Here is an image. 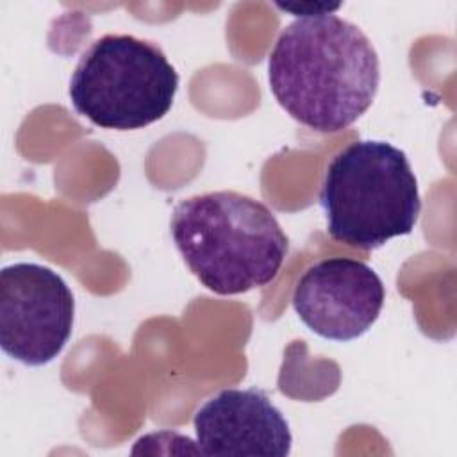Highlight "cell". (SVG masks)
Instances as JSON below:
<instances>
[{
  "mask_svg": "<svg viewBox=\"0 0 457 457\" xmlns=\"http://www.w3.org/2000/svg\"><path fill=\"white\" fill-rule=\"evenodd\" d=\"M270 89L298 123L339 132L373 104L380 61L368 36L336 14L296 18L268 55Z\"/></svg>",
  "mask_w": 457,
  "mask_h": 457,
  "instance_id": "1",
  "label": "cell"
},
{
  "mask_svg": "<svg viewBox=\"0 0 457 457\" xmlns=\"http://www.w3.org/2000/svg\"><path fill=\"white\" fill-rule=\"evenodd\" d=\"M171 237L191 273L216 295H239L271 282L289 248L262 202L237 191H211L179 202Z\"/></svg>",
  "mask_w": 457,
  "mask_h": 457,
  "instance_id": "2",
  "label": "cell"
},
{
  "mask_svg": "<svg viewBox=\"0 0 457 457\" xmlns=\"http://www.w3.org/2000/svg\"><path fill=\"white\" fill-rule=\"evenodd\" d=\"M320 205L330 237L361 250L411 234L421 212L418 180L405 152L378 139L353 141L332 157Z\"/></svg>",
  "mask_w": 457,
  "mask_h": 457,
  "instance_id": "3",
  "label": "cell"
},
{
  "mask_svg": "<svg viewBox=\"0 0 457 457\" xmlns=\"http://www.w3.org/2000/svg\"><path fill=\"white\" fill-rule=\"evenodd\" d=\"M179 73L154 43L105 34L80 55L70 80L75 111L102 129L136 130L173 105Z\"/></svg>",
  "mask_w": 457,
  "mask_h": 457,
  "instance_id": "4",
  "label": "cell"
},
{
  "mask_svg": "<svg viewBox=\"0 0 457 457\" xmlns=\"http://www.w3.org/2000/svg\"><path fill=\"white\" fill-rule=\"evenodd\" d=\"M75 300L64 278L36 262H16L0 271V345L27 364L54 361L73 328Z\"/></svg>",
  "mask_w": 457,
  "mask_h": 457,
  "instance_id": "5",
  "label": "cell"
},
{
  "mask_svg": "<svg viewBox=\"0 0 457 457\" xmlns=\"http://www.w3.org/2000/svg\"><path fill=\"white\" fill-rule=\"evenodd\" d=\"M386 300L382 278L366 262L328 257L307 268L293 291L298 318L332 341L361 337L377 321Z\"/></svg>",
  "mask_w": 457,
  "mask_h": 457,
  "instance_id": "6",
  "label": "cell"
},
{
  "mask_svg": "<svg viewBox=\"0 0 457 457\" xmlns=\"http://www.w3.org/2000/svg\"><path fill=\"white\" fill-rule=\"evenodd\" d=\"M196 448L204 455L291 453L289 423L270 396L257 387L221 389L195 414Z\"/></svg>",
  "mask_w": 457,
  "mask_h": 457,
  "instance_id": "7",
  "label": "cell"
},
{
  "mask_svg": "<svg viewBox=\"0 0 457 457\" xmlns=\"http://www.w3.org/2000/svg\"><path fill=\"white\" fill-rule=\"evenodd\" d=\"M278 9L291 12L298 18H305V16H318V14H332L334 11H337L341 5H328V4H277Z\"/></svg>",
  "mask_w": 457,
  "mask_h": 457,
  "instance_id": "8",
  "label": "cell"
}]
</instances>
